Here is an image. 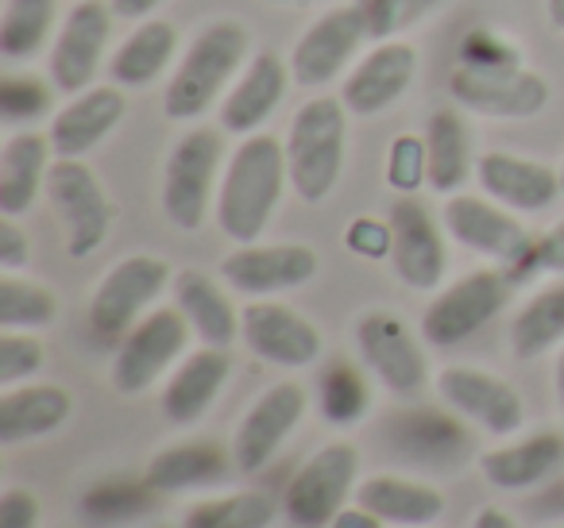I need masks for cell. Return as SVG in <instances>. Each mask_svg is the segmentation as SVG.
I'll use <instances>...</instances> for the list:
<instances>
[{"mask_svg": "<svg viewBox=\"0 0 564 528\" xmlns=\"http://www.w3.org/2000/svg\"><path fill=\"white\" fill-rule=\"evenodd\" d=\"M291 186L286 147L274 135H248L228 155L217 189V224L232 243H256Z\"/></svg>", "mask_w": 564, "mask_h": 528, "instance_id": "1", "label": "cell"}, {"mask_svg": "<svg viewBox=\"0 0 564 528\" xmlns=\"http://www.w3.org/2000/svg\"><path fill=\"white\" fill-rule=\"evenodd\" d=\"M251 35L240 20H213L189 40L186 55L178 58L171 81L163 89V112L166 120H197L225 101L232 81L248 66Z\"/></svg>", "mask_w": 564, "mask_h": 528, "instance_id": "2", "label": "cell"}, {"mask_svg": "<svg viewBox=\"0 0 564 528\" xmlns=\"http://www.w3.org/2000/svg\"><path fill=\"white\" fill-rule=\"evenodd\" d=\"M291 189L306 205H322L345 174L348 147V109L340 97H310L291 120L282 140Z\"/></svg>", "mask_w": 564, "mask_h": 528, "instance_id": "3", "label": "cell"}, {"mask_svg": "<svg viewBox=\"0 0 564 528\" xmlns=\"http://www.w3.org/2000/svg\"><path fill=\"white\" fill-rule=\"evenodd\" d=\"M441 224L460 248L476 251V255L499 263L510 278L533 271V235L510 209H502L491 197H471L453 194L441 209Z\"/></svg>", "mask_w": 564, "mask_h": 528, "instance_id": "4", "label": "cell"}, {"mask_svg": "<svg viewBox=\"0 0 564 528\" xmlns=\"http://www.w3.org/2000/svg\"><path fill=\"white\" fill-rule=\"evenodd\" d=\"M220 158H225V140L217 128H194L174 143L163 166V212L174 228L197 232L205 224Z\"/></svg>", "mask_w": 564, "mask_h": 528, "instance_id": "5", "label": "cell"}, {"mask_svg": "<svg viewBox=\"0 0 564 528\" xmlns=\"http://www.w3.org/2000/svg\"><path fill=\"white\" fill-rule=\"evenodd\" d=\"M460 109L491 120H530L545 112L549 81L522 63H460L448 78Z\"/></svg>", "mask_w": 564, "mask_h": 528, "instance_id": "6", "label": "cell"}, {"mask_svg": "<svg viewBox=\"0 0 564 528\" xmlns=\"http://www.w3.org/2000/svg\"><path fill=\"white\" fill-rule=\"evenodd\" d=\"M171 266L155 255H128L117 266H109L101 282L94 289L89 301V324L101 340H124L148 309L159 301L166 286H171Z\"/></svg>", "mask_w": 564, "mask_h": 528, "instance_id": "7", "label": "cell"}, {"mask_svg": "<svg viewBox=\"0 0 564 528\" xmlns=\"http://www.w3.org/2000/svg\"><path fill=\"white\" fill-rule=\"evenodd\" d=\"M356 471H360V455L352 443H325L286 482L282 513L299 528H329V520L345 509L348 494H356Z\"/></svg>", "mask_w": 564, "mask_h": 528, "instance_id": "8", "label": "cell"}, {"mask_svg": "<svg viewBox=\"0 0 564 528\" xmlns=\"http://www.w3.org/2000/svg\"><path fill=\"white\" fill-rule=\"evenodd\" d=\"M47 201L66 228V251L70 258H89L101 251L112 228V205L105 186L82 158H55L47 170Z\"/></svg>", "mask_w": 564, "mask_h": 528, "instance_id": "9", "label": "cell"}, {"mask_svg": "<svg viewBox=\"0 0 564 528\" xmlns=\"http://www.w3.org/2000/svg\"><path fill=\"white\" fill-rule=\"evenodd\" d=\"M510 301L507 271H476L464 274L448 289H441L422 312V336L433 348H456L484 324H491Z\"/></svg>", "mask_w": 564, "mask_h": 528, "instance_id": "10", "label": "cell"}, {"mask_svg": "<svg viewBox=\"0 0 564 528\" xmlns=\"http://www.w3.org/2000/svg\"><path fill=\"white\" fill-rule=\"evenodd\" d=\"M189 320L182 317L178 309H151L124 340L117 343V355H112V386L120 394L135 397V394H148L174 363L178 355L186 351L189 340Z\"/></svg>", "mask_w": 564, "mask_h": 528, "instance_id": "11", "label": "cell"}, {"mask_svg": "<svg viewBox=\"0 0 564 528\" xmlns=\"http://www.w3.org/2000/svg\"><path fill=\"white\" fill-rule=\"evenodd\" d=\"M371 40L368 20H364L360 4H340V9H329L322 20L306 28L299 35L291 51V78L294 86H329L333 78H340L348 63L360 55V47Z\"/></svg>", "mask_w": 564, "mask_h": 528, "instance_id": "12", "label": "cell"}, {"mask_svg": "<svg viewBox=\"0 0 564 528\" xmlns=\"http://www.w3.org/2000/svg\"><path fill=\"white\" fill-rule=\"evenodd\" d=\"M112 20H117V12H112L109 0H78L66 12L63 28H58L55 43H51L47 63L51 81L63 94H82V89L94 86L105 51H109Z\"/></svg>", "mask_w": 564, "mask_h": 528, "instance_id": "13", "label": "cell"}, {"mask_svg": "<svg viewBox=\"0 0 564 528\" xmlns=\"http://www.w3.org/2000/svg\"><path fill=\"white\" fill-rule=\"evenodd\" d=\"M356 348H360L368 371L383 382L391 394L399 397H417L430 382V366L417 348L414 332L406 328V320L394 317L387 309L364 312L356 320Z\"/></svg>", "mask_w": 564, "mask_h": 528, "instance_id": "14", "label": "cell"}, {"mask_svg": "<svg viewBox=\"0 0 564 528\" xmlns=\"http://www.w3.org/2000/svg\"><path fill=\"white\" fill-rule=\"evenodd\" d=\"M240 340L248 343L256 359L271 366H286V371L314 366L325 348L314 320L279 301H251L240 312Z\"/></svg>", "mask_w": 564, "mask_h": 528, "instance_id": "15", "label": "cell"}, {"mask_svg": "<svg viewBox=\"0 0 564 528\" xmlns=\"http://www.w3.org/2000/svg\"><path fill=\"white\" fill-rule=\"evenodd\" d=\"M310 394L299 382H279V386L263 389L256 397L243 420L236 425L232 436V459L243 474H256L279 455V448L286 443V436L299 428V420L306 417Z\"/></svg>", "mask_w": 564, "mask_h": 528, "instance_id": "16", "label": "cell"}, {"mask_svg": "<svg viewBox=\"0 0 564 528\" xmlns=\"http://www.w3.org/2000/svg\"><path fill=\"white\" fill-rule=\"evenodd\" d=\"M437 394L456 417L471 420L491 436H514L525 425V405L518 389L479 366H445L437 374Z\"/></svg>", "mask_w": 564, "mask_h": 528, "instance_id": "17", "label": "cell"}, {"mask_svg": "<svg viewBox=\"0 0 564 528\" xmlns=\"http://www.w3.org/2000/svg\"><path fill=\"white\" fill-rule=\"evenodd\" d=\"M417 78V51L406 40H383L348 70L340 101L352 117H379L406 97Z\"/></svg>", "mask_w": 564, "mask_h": 528, "instance_id": "18", "label": "cell"}, {"mask_svg": "<svg viewBox=\"0 0 564 528\" xmlns=\"http://www.w3.org/2000/svg\"><path fill=\"white\" fill-rule=\"evenodd\" d=\"M317 274V255L306 243H240L220 263V278L248 297L286 294Z\"/></svg>", "mask_w": 564, "mask_h": 528, "instance_id": "19", "label": "cell"}, {"mask_svg": "<svg viewBox=\"0 0 564 528\" xmlns=\"http://www.w3.org/2000/svg\"><path fill=\"white\" fill-rule=\"evenodd\" d=\"M391 266L410 289L425 294L445 278V240H441L437 220L430 217L422 201L399 197L391 205Z\"/></svg>", "mask_w": 564, "mask_h": 528, "instance_id": "20", "label": "cell"}, {"mask_svg": "<svg viewBox=\"0 0 564 528\" xmlns=\"http://www.w3.org/2000/svg\"><path fill=\"white\" fill-rule=\"evenodd\" d=\"M291 81V63H282L271 51L251 55L248 66L240 70V78L232 81V89L220 101V132L240 135V140L256 135L271 120V112L282 105Z\"/></svg>", "mask_w": 564, "mask_h": 528, "instance_id": "21", "label": "cell"}, {"mask_svg": "<svg viewBox=\"0 0 564 528\" xmlns=\"http://www.w3.org/2000/svg\"><path fill=\"white\" fill-rule=\"evenodd\" d=\"M128 112L124 89L120 86H89L74 94L63 109L51 117V147L55 158H86L94 147H101L120 128Z\"/></svg>", "mask_w": 564, "mask_h": 528, "instance_id": "22", "label": "cell"}, {"mask_svg": "<svg viewBox=\"0 0 564 528\" xmlns=\"http://www.w3.org/2000/svg\"><path fill=\"white\" fill-rule=\"evenodd\" d=\"M476 182L491 201L510 212H545L561 189V170L538 163V158L510 155V151H487L476 158Z\"/></svg>", "mask_w": 564, "mask_h": 528, "instance_id": "23", "label": "cell"}, {"mask_svg": "<svg viewBox=\"0 0 564 528\" xmlns=\"http://www.w3.org/2000/svg\"><path fill=\"white\" fill-rule=\"evenodd\" d=\"M228 374H232V359L228 348H202L186 355L174 366L171 382L163 386V413L174 425H194L209 413V405L220 397Z\"/></svg>", "mask_w": 564, "mask_h": 528, "instance_id": "24", "label": "cell"}, {"mask_svg": "<svg viewBox=\"0 0 564 528\" xmlns=\"http://www.w3.org/2000/svg\"><path fill=\"white\" fill-rule=\"evenodd\" d=\"M51 135L17 132L0 151V217H24L35 205L40 189H47L51 170Z\"/></svg>", "mask_w": 564, "mask_h": 528, "instance_id": "25", "label": "cell"}, {"mask_svg": "<svg viewBox=\"0 0 564 528\" xmlns=\"http://www.w3.org/2000/svg\"><path fill=\"white\" fill-rule=\"evenodd\" d=\"M74 397L63 386H12L0 397V443H17L51 436L70 420Z\"/></svg>", "mask_w": 564, "mask_h": 528, "instance_id": "26", "label": "cell"}, {"mask_svg": "<svg viewBox=\"0 0 564 528\" xmlns=\"http://www.w3.org/2000/svg\"><path fill=\"white\" fill-rule=\"evenodd\" d=\"M564 466V436L538 432L510 448H495L479 455V474L499 490H530L553 479Z\"/></svg>", "mask_w": 564, "mask_h": 528, "instance_id": "27", "label": "cell"}, {"mask_svg": "<svg viewBox=\"0 0 564 528\" xmlns=\"http://www.w3.org/2000/svg\"><path fill=\"white\" fill-rule=\"evenodd\" d=\"M356 505L376 513L383 525L394 528H430L445 513V497L433 486L399 479V474H376L356 486Z\"/></svg>", "mask_w": 564, "mask_h": 528, "instance_id": "28", "label": "cell"}, {"mask_svg": "<svg viewBox=\"0 0 564 528\" xmlns=\"http://www.w3.org/2000/svg\"><path fill=\"white\" fill-rule=\"evenodd\" d=\"M174 305L189 320L194 336L205 348H228L240 336V312L232 309L220 286L202 271H182L174 274Z\"/></svg>", "mask_w": 564, "mask_h": 528, "instance_id": "29", "label": "cell"}, {"mask_svg": "<svg viewBox=\"0 0 564 528\" xmlns=\"http://www.w3.org/2000/svg\"><path fill=\"white\" fill-rule=\"evenodd\" d=\"M178 55V28L166 20H143L109 58V78L120 89H148L163 78Z\"/></svg>", "mask_w": 564, "mask_h": 528, "instance_id": "30", "label": "cell"}, {"mask_svg": "<svg viewBox=\"0 0 564 528\" xmlns=\"http://www.w3.org/2000/svg\"><path fill=\"white\" fill-rule=\"evenodd\" d=\"M228 471V459L217 443H174V448L159 451L148 463V482L155 494H182V490H197L209 486V482H220Z\"/></svg>", "mask_w": 564, "mask_h": 528, "instance_id": "31", "label": "cell"}, {"mask_svg": "<svg viewBox=\"0 0 564 528\" xmlns=\"http://www.w3.org/2000/svg\"><path fill=\"white\" fill-rule=\"evenodd\" d=\"M425 151H430V186L433 194H460L464 182L476 174L471 166V143L468 128L453 109H441L425 124Z\"/></svg>", "mask_w": 564, "mask_h": 528, "instance_id": "32", "label": "cell"}, {"mask_svg": "<svg viewBox=\"0 0 564 528\" xmlns=\"http://www.w3.org/2000/svg\"><path fill=\"white\" fill-rule=\"evenodd\" d=\"M564 340V282L538 289L510 324V351L518 359H538Z\"/></svg>", "mask_w": 564, "mask_h": 528, "instance_id": "33", "label": "cell"}, {"mask_svg": "<svg viewBox=\"0 0 564 528\" xmlns=\"http://www.w3.org/2000/svg\"><path fill=\"white\" fill-rule=\"evenodd\" d=\"M58 16V0H4L0 12V58L24 63L40 55L51 40V28Z\"/></svg>", "mask_w": 564, "mask_h": 528, "instance_id": "34", "label": "cell"}, {"mask_svg": "<svg viewBox=\"0 0 564 528\" xmlns=\"http://www.w3.org/2000/svg\"><path fill=\"white\" fill-rule=\"evenodd\" d=\"M58 317V301L47 286L20 274L0 278V332H35Z\"/></svg>", "mask_w": 564, "mask_h": 528, "instance_id": "35", "label": "cell"}, {"mask_svg": "<svg viewBox=\"0 0 564 528\" xmlns=\"http://www.w3.org/2000/svg\"><path fill=\"white\" fill-rule=\"evenodd\" d=\"M274 502L259 490L248 494H228V497H209V502L189 505L182 528H271L274 520Z\"/></svg>", "mask_w": 564, "mask_h": 528, "instance_id": "36", "label": "cell"}, {"mask_svg": "<svg viewBox=\"0 0 564 528\" xmlns=\"http://www.w3.org/2000/svg\"><path fill=\"white\" fill-rule=\"evenodd\" d=\"M399 443L414 459L441 463V459H453L464 448V428L453 417H441V413H406L399 420Z\"/></svg>", "mask_w": 564, "mask_h": 528, "instance_id": "37", "label": "cell"}, {"mask_svg": "<svg viewBox=\"0 0 564 528\" xmlns=\"http://www.w3.org/2000/svg\"><path fill=\"white\" fill-rule=\"evenodd\" d=\"M317 397H322V413L333 420V425H356L371 405L368 382H364V374L348 363H333L329 371L322 374Z\"/></svg>", "mask_w": 564, "mask_h": 528, "instance_id": "38", "label": "cell"}, {"mask_svg": "<svg viewBox=\"0 0 564 528\" xmlns=\"http://www.w3.org/2000/svg\"><path fill=\"white\" fill-rule=\"evenodd\" d=\"M151 494L155 490L148 482H128V479H109L101 486H94L86 497H82V509H86L89 520H101V525H120V520L140 517L151 505Z\"/></svg>", "mask_w": 564, "mask_h": 528, "instance_id": "39", "label": "cell"}, {"mask_svg": "<svg viewBox=\"0 0 564 528\" xmlns=\"http://www.w3.org/2000/svg\"><path fill=\"white\" fill-rule=\"evenodd\" d=\"M368 20L371 43L399 40L402 32L417 28L425 16H433L437 9H445L448 0H356Z\"/></svg>", "mask_w": 564, "mask_h": 528, "instance_id": "40", "label": "cell"}, {"mask_svg": "<svg viewBox=\"0 0 564 528\" xmlns=\"http://www.w3.org/2000/svg\"><path fill=\"white\" fill-rule=\"evenodd\" d=\"M387 186L399 197H414L422 186H430V151L425 135H394L387 147Z\"/></svg>", "mask_w": 564, "mask_h": 528, "instance_id": "41", "label": "cell"}, {"mask_svg": "<svg viewBox=\"0 0 564 528\" xmlns=\"http://www.w3.org/2000/svg\"><path fill=\"white\" fill-rule=\"evenodd\" d=\"M51 112V86L28 74H12L0 81V120L4 124H28L35 117Z\"/></svg>", "mask_w": 564, "mask_h": 528, "instance_id": "42", "label": "cell"}, {"mask_svg": "<svg viewBox=\"0 0 564 528\" xmlns=\"http://www.w3.org/2000/svg\"><path fill=\"white\" fill-rule=\"evenodd\" d=\"M43 371V343L32 332H0V386L12 389Z\"/></svg>", "mask_w": 564, "mask_h": 528, "instance_id": "43", "label": "cell"}, {"mask_svg": "<svg viewBox=\"0 0 564 528\" xmlns=\"http://www.w3.org/2000/svg\"><path fill=\"white\" fill-rule=\"evenodd\" d=\"M391 220H376V217H356L345 232V243L352 255L360 258H391Z\"/></svg>", "mask_w": 564, "mask_h": 528, "instance_id": "44", "label": "cell"}, {"mask_svg": "<svg viewBox=\"0 0 564 528\" xmlns=\"http://www.w3.org/2000/svg\"><path fill=\"white\" fill-rule=\"evenodd\" d=\"M32 263V243H28L24 228L17 224V217H0V266L4 274H17Z\"/></svg>", "mask_w": 564, "mask_h": 528, "instance_id": "45", "label": "cell"}, {"mask_svg": "<svg viewBox=\"0 0 564 528\" xmlns=\"http://www.w3.org/2000/svg\"><path fill=\"white\" fill-rule=\"evenodd\" d=\"M40 525V502L28 490L12 486L0 494V528H35Z\"/></svg>", "mask_w": 564, "mask_h": 528, "instance_id": "46", "label": "cell"}, {"mask_svg": "<svg viewBox=\"0 0 564 528\" xmlns=\"http://www.w3.org/2000/svg\"><path fill=\"white\" fill-rule=\"evenodd\" d=\"M533 271L564 274V220L533 243Z\"/></svg>", "mask_w": 564, "mask_h": 528, "instance_id": "47", "label": "cell"}, {"mask_svg": "<svg viewBox=\"0 0 564 528\" xmlns=\"http://www.w3.org/2000/svg\"><path fill=\"white\" fill-rule=\"evenodd\" d=\"M329 528H383V520L364 509V505H356V509H340L337 517L329 520Z\"/></svg>", "mask_w": 564, "mask_h": 528, "instance_id": "48", "label": "cell"}, {"mask_svg": "<svg viewBox=\"0 0 564 528\" xmlns=\"http://www.w3.org/2000/svg\"><path fill=\"white\" fill-rule=\"evenodd\" d=\"M117 20H148L163 0H109Z\"/></svg>", "mask_w": 564, "mask_h": 528, "instance_id": "49", "label": "cell"}, {"mask_svg": "<svg viewBox=\"0 0 564 528\" xmlns=\"http://www.w3.org/2000/svg\"><path fill=\"white\" fill-rule=\"evenodd\" d=\"M471 528H518V525H514V520H510L502 509H491V505H487V509H479V513H476Z\"/></svg>", "mask_w": 564, "mask_h": 528, "instance_id": "50", "label": "cell"}, {"mask_svg": "<svg viewBox=\"0 0 564 528\" xmlns=\"http://www.w3.org/2000/svg\"><path fill=\"white\" fill-rule=\"evenodd\" d=\"M545 16L553 24V32L564 35V0H545Z\"/></svg>", "mask_w": 564, "mask_h": 528, "instance_id": "51", "label": "cell"}, {"mask_svg": "<svg viewBox=\"0 0 564 528\" xmlns=\"http://www.w3.org/2000/svg\"><path fill=\"white\" fill-rule=\"evenodd\" d=\"M553 382H556V402H561V413H564V348H561V355H556Z\"/></svg>", "mask_w": 564, "mask_h": 528, "instance_id": "52", "label": "cell"}, {"mask_svg": "<svg viewBox=\"0 0 564 528\" xmlns=\"http://www.w3.org/2000/svg\"><path fill=\"white\" fill-rule=\"evenodd\" d=\"M274 4H325V0H274Z\"/></svg>", "mask_w": 564, "mask_h": 528, "instance_id": "53", "label": "cell"}, {"mask_svg": "<svg viewBox=\"0 0 564 528\" xmlns=\"http://www.w3.org/2000/svg\"><path fill=\"white\" fill-rule=\"evenodd\" d=\"M561 189H564V163H561Z\"/></svg>", "mask_w": 564, "mask_h": 528, "instance_id": "54", "label": "cell"}, {"mask_svg": "<svg viewBox=\"0 0 564 528\" xmlns=\"http://www.w3.org/2000/svg\"><path fill=\"white\" fill-rule=\"evenodd\" d=\"M430 528H433V525H430Z\"/></svg>", "mask_w": 564, "mask_h": 528, "instance_id": "55", "label": "cell"}]
</instances>
